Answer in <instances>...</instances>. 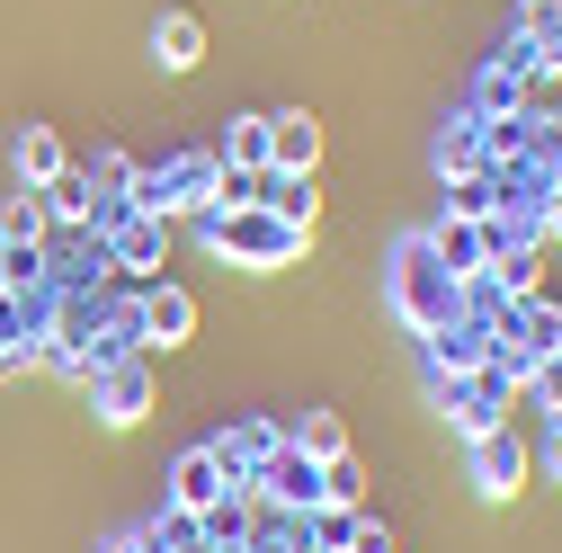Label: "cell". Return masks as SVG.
Masks as SVG:
<instances>
[{"mask_svg": "<svg viewBox=\"0 0 562 553\" xmlns=\"http://www.w3.org/2000/svg\"><path fill=\"white\" fill-rule=\"evenodd\" d=\"M196 241L215 259H233V268H286V259H304L313 233L277 224L268 205H196Z\"/></svg>", "mask_w": 562, "mask_h": 553, "instance_id": "cell-1", "label": "cell"}, {"mask_svg": "<svg viewBox=\"0 0 562 553\" xmlns=\"http://www.w3.org/2000/svg\"><path fill=\"white\" fill-rule=\"evenodd\" d=\"M393 313H402L411 330H438V321H456V276L438 268L429 233L393 250Z\"/></svg>", "mask_w": 562, "mask_h": 553, "instance_id": "cell-2", "label": "cell"}, {"mask_svg": "<svg viewBox=\"0 0 562 553\" xmlns=\"http://www.w3.org/2000/svg\"><path fill=\"white\" fill-rule=\"evenodd\" d=\"M90 402H99V420H108V429H134V420L153 410V358H144V349H125V358L90 366Z\"/></svg>", "mask_w": 562, "mask_h": 553, "instance_id": "cell-3", "label": "cell"}, {"mask_svg": "<svg viewBox=\"0 0 562 553\" xmlns=\"http://www.w3.org/2000/svg\"><path fill=\"white\" fill-rule=\"evenodd\" d=\"M250 492L259 500H277V509H286V518H313L322 500H330V482H322V464L313 455H295V447H277L259 473H250Z\"/></svg>", "mask_w": 562, "mask_h": 553, "instance_id": "cell-4", "label": "cell"}, {"mask_svg": "<svg viewBox=\"0 0 562 553\" xmlns=\"http://www.w3.org/2000/svg\"><path fill=\"white\" fill-rule=\"evenodd\" d=\"M233 492H250V482L215 455V447H188L179 464H170V509H188V518H205L215 500H233Z\"/></svg>", "mask_w": 562, "mask_h": 553, "instance_id": "cell-5", "label": "cell"}, {"mask_svg": "<svg viewBox=\"0 0 562 553\" xmlns=\"http://www.w3.org/2000/svg\"><path fill=\"white\" fill-rule=\"evenodd\" d=\"M527 473H536V455H527L518 429L473 438V492H482V500H518V492H527Z\"/></svg>", "mask_w": 562, "mask_h": 553, "instance_id": "cell-6", "label": "cell"}, {"mask_svg": "<svg viewBox=\"0 0 562 553\" xmlns=\"http://www.w3.org/2000/svg\"><path fill=\"white\" fill-rule=\"evenodd\" d=\"M99 224H108V233H99L108 259L134 268V276H153V268L170 259V224H161V215H134V205H116V215H99Z\"/></svg>", "mask_w": 562, "mask_h": 553, "instance_id": "cell-7", "label": "cell"}, {"mask_svg": "<svg viewBox=\"0 0 562 553\" xmlns=\"http://www.w3.org/2000/svg\"><path fill=\"white\" fill-rule=\"evenodd\" d=\"M134 321H144V349H179V339L196 330V295L170 286V276H153V286L134 295Z\"/></svg>", "mask_w": 562, "mask_h": 553, "instance_id": "cell-8", "label": "cell"}, {"mask_svg": "<svg viewBox=\"0 0 562 553\" xmlns=\"http://www.w3.org/2000/svg\"><path fill=\"white\" fill-rule=\"evenodd\" d=\"M313 161H322L313 108H277V116H268V170H277V179H313Z\"/></svg>", "mask_w": 562, "mask_h": 553, "instance_id": "cell-9", "label": "cell"}, {"mask_svg": "<svg viewBox=\"0 0 562 553\" xmlns=\"http://www.w3.org/2000/svg\"><path fill=\"white\" fill-rule=\"evenodd\" d=\"M473 366H491V321H438L429 330V375H473Z\"/></svg>", "mask_w": 562, "mask_h": 553, "instance_id": "cell-10", "label": "cell"}, {"mask_svg": "<svg viewBox=\"0 0 562 553\" xmlns=\"http://www.w3.org/2000/svg\"><path fill=\"white\" fill-rule=\"evenodd\" d=\"M429 250H438V268L456 276V286H464V276H482V268H491V241H482V224H473V215H438Z\"/></svg>", "mask_w": 562, "mask_h": 553, "instance_id": "cell-11", "label": "cell"}, {"mask_svg": "<svg viewBox=\"0 0 562 553\" xmlns=\"http://www.w3.org/2000/svg\"><path fill=\"white\" fill-rule=\"evenodd\" d=\"M10 170H19V188H45V179L72 170V153H63L54 125H19V134H10Z\"/></svg>", "mask_w": 562, "mask_h": 553, "instance_id": "cell-12", "label": "cell"}, {"mask_svg": "<svg viewBox=\"0 0 562 553\" xmlns=\"http://www.w3.org/2000/svg\"><path fill=\"white\" fill-rule=\"evenodd\" d=\"M153 63H161V72H196V63H205V19L196 10H161L153 19Z\"/></svg>", "mask_w": 562, "mask_h": 553, "instance_id": "cell-13", "label": "cell"}, {"mask_svg": "<svg viewBox=\"0 0 562 553\" xmlns=\"http://www.w3.org/2000/svg\"><path fill=\"white\" fill-rule=\"evenodd\" d=\"M205 447H215V455H224V464H233V473L250 482V473H259V464H268L277 447H286V420H241V429H224V438H205Z\"/></svg>", "mask_w": 562, "mask_h": 553, "instance_id": "cell-14", "label": "cell"}, {"mask_svg": "<svg viewBox=\"0 0 562 553\" xmlns=\"http://www.w3.org/2000/svg\"><path fill=\"white\" fill-rule=\"evenodd\" d=\"M438 170H447V179H491V144H482V116H473V108L438 134Z\"/></svg>", "mask_w": 562, "mask_h": 553, "instance_id": "cell-15", "label": "cell"}, {"mask_svg": "<svg viewBox=\"0 0 562 553\" xmlns=\"http://www.w3.org/2000/svg\"><path fill=\"white\" fill-rule=\"evenodd\" d=\"M527 99V63L509 54V63H482V81H473V116H509Z\"/></svg>", "mask_w": 562, "mask_h": 553, "instance_id": "cell-16", "label": "cell"}, {"mask_svg": "<svg viewBox=\"0 0 562 553\" xmlns=\"http://www.w3.org/2000/svg\"><path fill=\"white\" fill-rule=\"evenodd\" d=\"M215 161H224V170H268V116H224Z\"/></svg>", "mask_w": 562, "mask_h": 553, "instance_id": "cell-17", "label": "cell"}, {"mask_svg": "<svg viewBox=\"0 0 562 553\" xmlns=\"http://www.w3.org/2000/svg\"><path fill=\"white\" fill-rule=\"evenodd\" d=\"M259 205H268L277 224H295V233H313V215H322V196H313V179H277V170H268Z\"/></svg>", "mask_w": 562, "mask_h": 553, "instance_id": "cell-18", "label": "cell"}, {"mask_svg": "<svg viewBox=\"0 0 562 553\" xmlns=\"http://www.w3.org/2000/svg\"><path fill=\"white\" fill-rule=\"evenodd\" d=\"M286 447H295V455H313V464L348 455V429H339V410H304V420L286 429Z\"/></svg>", "mask_w": 562, "mask_h": 553, "instance_id": "cell-19", "label": "cell"}, {"mask_svg": "<svg viewBox=\"0 0 562 553\" xmlns=\"http://www.w3.org/2000/svg\"><path fill=\"white\" fill-rule=\"evenodd\" d=\"M358 527H367V518L348 509V500H322V509L304 518V544H313V553H348V544H358Z\"/></svg>", "mask_w": 562, "mask_h": 553, "instance_id": "cell-20", "label": "cell"}, {"mask_svg": "<svg viewBox=\"0 0 562 553\" xmlns=\"http://www.w3.org/2000/svg\"><path fill=\"white\" fill-rule=\"evenodd\" d=\"M81 179H90V205H99V215H116V205L134 196V161H125V153H90Z\"/></svg>", "mask_w": 562, "mask_h": 553, "instance_id": "cell-21", "label": "cell"}, {"mask_svg": "<svg viewBox=\"0 0 562 553\" xmlns=\"http://www.w3.org/2000/svg\"><path fill=\"white\" fill-rule=\"evenodd\" d=\"M0 233H10V241H36V250H45V233H54V215H45V196H36V188H19L10 205H0Z\"/></svg>", "mask_w": 562, "mask_h": 553, "instance_id": "cell-22", "label": "cell"}, {"mask_svg": "<svg viewBox=\"0 0 562 553\" xmlns=\"http://www.w3.org/2000/svg\"><path fill=\"white\" fill-rule=\"evenodd\" d=\"M36 196H45V215H54V224H81V215H99V205H90V179H81V170H63V179H45Z\"/></svg>", "mask_w": 562, "mask_h": 553, "instance_id": "cell-23", "label": "cell"}, {"mask_svg": "<svg viewBox=\"0 0 562 553\" xmlns=\"http://www.w3.org/2000/svg\"><path fill=\"white\" fill-rule=\"evenodd\" d=\"M134 535H144V553H196L205 535H196V518L188 509H161L153 527H134Z\"/></svg>", "mask_w": 562, "mask_h": 553, "instance_id": "cell-24", "label": "cell"}, {"mask_svg": "<svg viewBox=\"0 0 562 553\" xmlns=\"http://www.w3.org/2000/svg\"><path fill=\"white\" fill-rule=\"evenodd\" d=\"M322 482H330V500H348V509H358V492H367V464H358V455H330V464H322Z\"/></svg>", "mask_w": 562, "mask_h": 553, "instance_id": "cell-25", "label": "cell"}, {"mask_svg": "<svg viewBox=\"0 0 562 553\" xmlns=\"http://www.w3.org/2000/svg\"><path fill=\"white\" fill-rule=\"evenodd\" d=\"M544 473H553V482H562V429H553V438H544Z\"/></svg>", "mask_w": 562, "mask_h": 553, "instance_id": "cell-26", "label": "cell"}, {"mask_svg": "<svg viewBox=\"0 0 562 553\" xmlns=\"http://www.w3.org/2000/svg\"><path fill=\"white\" fill-rule=\"evenodd\" d=\"M99 553H144V535H108V544H99Z\"/></svg>", "mask_w": 562, "mask_h": 553, "instance_id": "cell-27", "label": "cell"}, {"mask_svg": "<svg viewBox=\"0 0 562 553\" xmlns=\"http://www.w3.org/2000/svg\"><path fill=\"white\" fill-rule=\"evenodd\" d=\"M553 358H562V304H553Z\"/></svg>", "mask_w": 562, "mask_h": 553, "instance_id": "cell-28", "label": "cell"}]
</instances>
